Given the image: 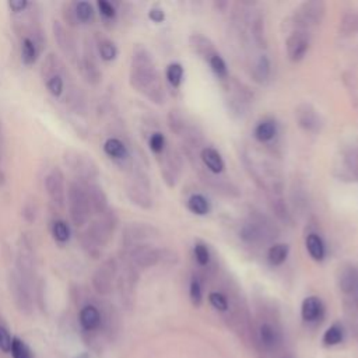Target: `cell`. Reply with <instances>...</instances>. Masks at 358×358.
Wrapping results in <instances>:
<instances>
[{"label": "cell", "instance_id": "cell-1", "mask_svg": "<svg viewBox=\"0 0 358 358\" xmlns=\"http://www.w3.org/2000/svg\"><path fill=\"white\" fill-rule=\"evenodd\" d=\"M130 84L138 93H143L147 98H150L153 102L164 101L163 86L160 83L154 60L150 52L140 45L133 49Z\"/></svg>", "mask_w": 358, "mask_h": 358}, {"label": "cell", "instance_id": "cell-2", "mask_svg": "<svg viewBox=\"0 0 358 358\" xmlns=\"http://www.w3.org/2000/svg\"><path fill=\"white\" fill-rule=\"evenodd\" d=\"M116 224H118V219L115 216V213L109 208L104 216L93 222L89 226V229L82 234V238H80L82 247L90 258L97 259L101 255V251L109 242L116 229Z\"/></svg>", "mask_w": 358, "mask_h": 358}, {"label": "cell", "instance_id": "cell-3", "mask_svg": "<svg viewBox=\"0 0 358 358\" xmlns=\"http://www.w3.org/2000/svg\"><path fill=\"white\" fill-rule=\"evenodd\" d=\"M66 200H67L69 216L71 223L79 229L84 227L90 222L93 214L84 184L83 182L69 184V188L66 192Z\"/></svg>", "mask_w": 358, "mask_h": 358}, {"label": "cell", "instance_id": "cell-4", "mask_svg": "<svg viewBox=\"0 0 358 358\" xmlns=\"http://www.w3.org/2000/svg\"><path fill=\"white\" fill-rule=\"evenodd\" d=\"M63 161L73 172L80 182H96L100 175L98 165L86 153L78 150H66L63 153Z\"/></svg>", "mask_w": 358, "mask_h": 358}, {"label": "cell", "instance_id": "cell-5", "mask_svg": "<svg viewBox=\"0 0 358 358\" xmlns=\"http://www.w3.org/2000/svg\"><path fill=\"white\" fill-rule=\"evenodd\" d=\"M37 267V253L33 240L27 234H21L17 242V258H16V271L24 277L27 281L34 284Z\"/></svg>", "mask_w": 358, "mask_h": 358}, {"label": "cell", "instance_id": "cell-6", "mask_svg": "<svg viewBox=\"0 0 358 358\" xmlns=\"http://www.w3.org/2000/svg\"><path fill=\"white\" fill-rule=\"evenodd\" d=\"M9 287L17 308L23 314H30L33 311V296H31L33 283L27 281L16 270H13L9 278Z\"/></svg>", "mask_w": 358, "mask_h": 358}, {"label": "cell", "instance_id": "cell-7", "mask_svg": "<svg viewBox=\"0 0 358 358\" xmlns=\"http://www.w3.org/2000/svg\"><path fill=\"white\" fill-rule=\"evenodd\" d=\"M116 273H118L116 260L114 258L105 259L93 274L91 281H93L94 290L101 296L109 294L112 290V284L116 277Z\"/></svg>", "mask_w": 358, "mask_h": 358}, {"label": "cell", "instance_id": "cell-8", "mask_svg": "<svg viewBox=\"0 0 358 358\" xmlns=\"http://www.w3.org/2000/svg\"><path fill=\"white\" fill-rule=\"evenodd\" d=\"M45 189L51 202L57 208H64L66 206V182L64 174L60 168H53L45 177Z\"/></svg>", "mask_w": 358, "mask_h": 358}, {"label": "cell", "instance_id": "cell-9", "mask_svg": "<svg viewBox=\"0 0 358 358\" xmlns=\"http://www.w3.org/2000/svg\"><path fill=\"white\" fill-rule=\"evenodd\" d=\"M52 31H53V37H55V41L60 49V52L73 63H78L79 62V55H78V46H76V41L73 38V35H71L66 27L55 20L53 24H52Z\"/></svg>", "mask_w": 358, "mask_h": 358}, {"label": "cell", "instance_id": "cell-10", "mask_svg": "<svg viewBox=\"0 0 358 358\" xmlns=\"http://www.w3.org/2000/svg\"><path fill=\"white\" fill-rule=\"evenodd\" d=\"M154 234H156V230L149 224L132 223L123 231V237H122L123 248L129 251L134 247L145 245V241L154 237Z\"/></svg>", "mask_w": 358, "mask_h": 358}, {"label": "cell", "instance_id": "cell-11", "mask_svg": "<svg viewBox=\"0 0 358 358\" xmlns=\"http://www.w3.org/2000/svg\"><path fill=\"white\" fill-rule=\"evenodd\" d=\"M78 67L80 70L82 78L90 84V86H98L102 79V73L98 67V63L94 56V51L89 44L84 48V53L82 57H79Z\"/></svg>", "mask_w": 358, "mask_h": 358}, {"label": "cell", "instance_id": "cell-12", "mask_svg": "<svg viewBox=\"0 0 358 358\" xmlns=\"http://www.w3.org/2000/svg\"><path fill=\"white\" fill-rule=\"evenodd\" d=\"M83 184H84L86 192L89 195V200H90L93 213L97 214L98 217L104 216V214L109 210L108 197H107L104 189L98 184H96V182H83Z\"/></svg>", "mask_w": 358, "mask_h": 358}, {"label": "cell", "instance_id": "cell-13", "mask_svg": "<svg viewBox=\"0 0 358 358\" xmlns=\"http://www.w3.org/2000/svg\"><path fill=\"white\" fill-rule=\"evenodd\" d=\"M310 49V39L305 33H293L287 39V55L292 62L297 63L303 60Z\"/></svg>", "mask_w": 358, "mask_h": 358}, {"label": "cell", "instance_id": "cell-14", "mask_svg": "<svg viewBox=\"0 0 358 358\" xmlns=\"http://www.w3.org/2000/svg\"><path fill=\"white\" fill-rule=\"evenodd\" d=\"M323 15H325L323 3H321V2H310V3H305L301 8V10L298 13V19L305 26H312V24H318L322 20Z\"/></svg>", "mask_w": 358, "mask_h": 358}, {"label": "cell", "instance_id": "cell-15", "mask_svg": "<svg viewBox=\"0 0 358 358\" xmlns=\"http://www.w3.org/2000/svg\"><path fill=\"white\" fill-rule=\"evenodd\" d=\"M323 304L318 297H308L303 301L301 316L305 322H316L323 316Z\"/></svg>", "mask_w": 358, "mask_h": 358}, {"label": "cell", "instance_id": "cell-16", "mask_svg": "<svg viewBox=\"0 0 358 358\" xmlns=\"http://www.w3.org/2000/svg\"><path fill=\"white\" fill-rule=\"evenodd\" d=\"M79 319H80V325L84 330L93 332V330L98 329L101 325V312L94 305H86L80 311Z\"/></svg>", "mask_w": 358, "mask_h": 358}, {"label": "cell", "instance_id": "cell-17", "mask_svg": "<svg viewBox=\"0 0 358 358\" xmlns=\"http://www.w3.org/2000/svg\"><path fill=\"white\" fill-rule=\"evenodd\" d=\"M259 337L263 347L269 351H276L281 344V336L270 323H263L259 329Z\"/></svg>", "mask_w": 358, "mask_h": 358}, {"label": "cell", "instance_id": "cell-18", "mask_svg": "<svg viewBox=\"0 0 358 358\" xmlns=\"http://www.w3.org/2000/svg\"><path fill=\"white\" fill-rule=\"evenodd\" d=\"M200 157H202V161L207 167L208 171H211L213 174L223 172L226 164H224V160L222 159V156L217 150H214L211 147H206V149H203Z\"/></svg>", "mask_w": 358, "mask_h": 358}, {"label": "cell", "instance_id": "cell-19", "mask_svg": "<svg viewBox=\"0 0 358 358\" xmlns=\"http://www.w3.org/2000/svg\"><path fill=\"white\" fill-rule=\"evenodd\" d=\"M104 153L109 159L116 161H122L129 157V152H127V147L125 146V143L116 137H109L108 140H105Z\"/></svg>", "mask_w": 358, "mask_h": 358}, {"label": "cell", "instance_id": "cell-20", "mask_svg": "<svg viewBox=\"0 0 358 358\" xmlns=\"http://www.w3.org/2000/svg\"><path fill=\"white\" fill-rule=\"evenodd\" d=\"M66 104L69 108L78 115H86L87 114V101L83 94V91L78 87H73L69 90L67 97H66Z\"/></svg>", "mask_w": 358, "mask_h": 358}, {"label": "cell", "instance_id": "cell-21", "mask_svg": "<svg viewBox=\"0 0 358 358\" xmlns=\"http://www.w3.org/2000/svg\"><path fill=\"white\" fill-rule=\"evenodd\" d=\"M41 48L38 46V44L31 38V37H26L21 42V60L26 66H33L39 56Z\"/></svg>", "mask_w": 358, "mask_h": 358}, {"label": "cell", "instance_id": "cell-22", "mask_svg": "<svg viewBox=\"0 0 358 358\" xmlns=\"http://www.w3.org/2000/svg\"><path fill=\"white\" fill-rule=\"evenodd\" d=\"M307 251L310 252L311 258L316 262H322L326 256V248L323 244V240L318 234H310L305 240Z\"/></svg>", "mask_w": 358, "mask_h": 358}, {"label": "cell", "instance_id": "cell-23", "mask_svg": "<svg viewBox=\"0 0 358 358\" xmlns=\"http://www.w3.org/2000/svg\"><path fill=\"white\" fill-rule=\"evenodd\" d=\"M277 133V126H276V122L271 120V119H266V120H262L260 123H258V126L255 127V138L260 143H266V141H270Z\"/></svg>", "mask_w": 358, "mask_h": 358}, {"label": "cell", "instance_id": "cell-24", "mask_svg": "<svg viewBox=\"0 0 358 358\" xmlns=\"http://www.w3.org/2000/svg\"><path fill=\"white\" fill-rule=\"evenodd\" d=\"M97 49H98V55L104 62H112L116 59L118 56V48L116 45L104 37H98L97 38Z\"/></svg>", "mask_w": 358, "mask_h": 358}, {"label": "cell", "instance_id": "cell-25", "mask_svg": "<svg viewBox=\"0 0 358 358\" xmlns=\"http://www.w3.org/2000/svg\"><path fill=\"white\" fill-rule=\"evenodd\" d=\"M290 248L285 244H276L267 252V259L271 266H280L289 258Z\"/></svg>", "mask_w": 358, "mask_h": 358}, {"label": "cell", "instance_id": "cell-26", "mask_svg": "<svg viewBox=\"0 0 358 358\" xmlns=\"http://www.w3.org/2000/svg\"><path fill=\"white\" fill-rule=\"evenodd\" d=\"M343 340H344V329H343V326L339 325V323H334V325H332L330 328H328L326 332L323 333V337H322V343H323V346H326V347L337 346V344H340Z\"/></svg>", "mask_w": 358, "mask_h": 358}, {"label": "cell", "instance_id": "cell-27", "mask_svg": "<svg viewBox=\"0 0 358 358\" xmlns=\"http://www.w3.org/2000/svg\"><path fill=\"white\" fill-rule=\"evenodd\" d=\"M51 234H52L53 240L57 244L63 245V244L69 242L71 233H70V227H69V224L66 222H63V220H53L52 224H51Z\"/></svg>", "mask_w": 358, "mask_h": 358}, {"label": "cell", "instance_id": "cell-28", "mask_svg": "<svg viewBox=\"0 0 358 358\" xmlns=\"http://www.w3.org/2000/svg\"><path fill=\"white\" fill-rule=\"evenodd\" d=\"M188 208L196 214V216H206L210 213V203L208 200L202 195H193L188 200Z\"/></svg>", "mask_w": 358, "mask_h": 358}, {"label": "cell", "instance_id": "cell-29", "mask_svg": "<svg viewBox=\"0 0 358 358\" xmlns=\"http://www.w3.org/2000/svg\"><path fill=\"white\" fill-rule=\"evenodd\" d=\"M303 108H304V109H300V111L297 112L300 126H303V127L307 129V130H314L315 127H318V123H319L318 116H316L315 111H312L310 107L304 105Z\"/></svg>", "mask_w": 358, "mask_h": 358}, {"label": "cell", "instance_id": "cell-30", "mask_svg": "<svg viewBox=\"0 0 358 358\" xmlns=\"http://www.w3.org/2000/svg\"><path fill=\"white\" fill-rule=\"evenodd\" d=\"M75 13L78 17V21L80 23H91L94 20V8L89 2H76L75 3Z\"/></svg>", "mask_w": 358, "mask_h": 358}, {"label": "cell", "instance_id": "cell-31", "mask_svg": "<svg viewBox=\"0 0 358 358\" xmlns=\"http://www.w3.org/2000/svg\"><path fill=\"white\" fill-rule=\"evenodd\" d=\"M208 63H210V67L213 70V73L216 75L219 79H226L229 76L227 64H226L224 59L219 53H213L208 57Z\"/></svg>", "mask_w": 358, "mask_h": 358}, {"label": "cell", "instance_id": "cell-32", "mask_svg": "<svg viewBox=\"0 0 358 358\" xmlns=\"http://www.w3.org/2000/svg\"><path fill=\"white\" fill-rule=\"evenodd\" d=\"M167 80L168 83L174 87V89H178L181 84H182V80H184V67L182 64L179 63H171L168 67H167Z\"/></svg>", "mask_w": 358, "mask_h": 358}, {"label": "cell", "instance_id": "cell-33", "mask_svg": "<svg viewBox=\"0 0 358 358\" xmlns=\"http://www.w3.org/2000/svg\"><path fill=\"white\" fill-rule=\"evenodd\" d=\"M46 82V89L49 91L51 96L53 97H60L63 90H64V80H63V76L62 75H56V76H52L49 78Z\"/></svg>", "mask_w": 358, "mask_h": 358}, {"label": "cell", "instance_id": "cell-34", "mask_svg": "<svg viewBox=\"0 0 358 358\" xmlns=\"http://www.w3.org/2000/svg\"><path fill=\"white\" fill-rule=\"evenodd\" d=\"M12 354H13V358H33L30 347L19 337H13Z\"/></svg>", "mask_w": 358, "mask_h": 358}, {"label": "cell", "instance_id": "cell-35", "mask_svg": "<svg viewBox=\"0 0 358 358\" xmlns=\"http://www.w3.org/2000/svg\"><path fill=\"white\" fill-rule=\"evenodd\" d=\"M21 214H23V219L28 223V224H33L35 223L37 217H38V206H37V202L35 200H27L23 206V210H21Z\"/></svg>", "mask_w": 358, "mask_h": 358}, {"label": "cell", "instance_id": "cell-36", "mask_svg": "<svg viewBox=\"0 0 358 358\" xmlns=\"http://www.w3.org/2000/svg\"><path fill=\"white\" fill-rule=\"evenodd\" d=\"M165 145H167V140H165V136L160 132H156L152 134L150 140H149V146H150V150L154 153V154H161L165 149Z\"/></svg>", "mask_w": 358, "mask_h": 358}, {"label": "cell", "instance_id": "cell-37", "mask_svg": "<svg viewBox=\"0 0 358 358\" xmlns=\"http://www.w3.org/2000/svg\"><path fill=\"white\" fill-rule=\"evenodd\" d=\"M255 75L259 80H266L270 75V62L267 59V56H260L258 63H256V67H255Z\"/></svg>", "mask_w": 358, "mask_h": 358}, {"label": "cell", "instance_id": "cell-38", "mask_svg": "<svg viewBox=\"0 0 358 358\" xmlns=\"http://www.w3.org/2000/svg\"><path fill=\"white\" fill-rule=\"evenodd\" d=\"M189 297L190 301L195 307H199L203 300V293H202V285L197 278H192L190 285H189Z\"/></svg>", "mask_w": 358, "mask_h": 358}, {"label": "cell", "instance_id": "cell-39", "mask_svg": "<svg viewBox=\"0 0 358 358\" xmlns=\"http://www.w3.org/2000/svg\"><path fill=\"white\" fill-rule=\"evenodd\" d=\"M208 301L214 310L226 312L229 310V300L222 293H210Z\"/></svg>", "mask_w": 358, "mask_h": 358}, {"label": "cell", "instance_id": "cell-40", "mask_svg": "<svg viewBox=\"0 0 358 358\" xmlns=\"http://www.w3.org/2000/svg\"><path fill=\"white\" fill-rule=\"evenodd\" d=\"M241 237L247 241V242H256L258 240L262 238V233L259 230L258 226L255 224H247L242 231H241Z\"/></svg>", "mask_w": 358, "mask_h": 358}, {"label": "cell", "instance_id": "cell-41", "mask_svg": "<svg viewBox=\"0 0 358 358\" xmlns=\"http://www.w3.org/2000/svg\"><path fill=\"white\" fill-rule=\"evenodd\" d=\"M193 255L200 266H206L210 262V252L204 244H196L193 248Z\"/></svg>", "mask_w": 358, "mask_h": 358}, {"label": "cell", "instance_id": "cell-42", "mask_svg": "<svg viewBox=\"0 0 358 358\" xmlns=\"http://www.w3.org/2000/svg\"><path fill=\"white\" fill-rule=\"evenodd\" d=\"M97 6H98V10H100V13L104 19L112 20V19L116 17V9L111 2H108V0H98Z\"/></svg>", "mask_w": 358, "mask_h": 358}, {"label": "cell", "instance_id": "cell-43", "mask_svg": "<svg viewBox=\"0 0 358 358\" xmlns=\"http://www.w3.org/2000/svg\"><path fill=\"white\" fill-rule=\"evenodd\" d=\"M12 343H13V339L9 333V330L0 323V350L8 352V351H12Z\"/></svg>", "mask_w": 358, "mask_h": 358}, {"label": "cell", "instance_id": "cell-44", "mask_svg": "<svg viewBox=\"0 0 358 358\" xmlns=\"http://www.w3.org/2000/svg\"><path fill=\"white\" fill-rule=\"evenodd\" d=\"M63 19L67 23V26H70V27H76L79 24L76 13H75V3L63 6Z\"/></svg>", "mask_w": 358, "mask_h": 358}, {"label": "cell", "instance_id": "cell-45", "mask_svg": "<svg viewBox=\"0 0 358 358\" xmlns=\"http://www.w3.org/2000/svg\"><path fill=\"white\" fill-rule=\"evenodd\" d=\"M347 159V171L354 177L358 178V152L354 150L346 156Z\"/></svg>", "mask_w": 358, "mask_h": 358}, {"label": "cell", "instance_id": "cell-46", "mask_svg": "<svg viewBox=\"0 0 358 358\" xmlns=\"http://www.w3.org/2000/svg\"><path fill=\"white\" fill-rule=\"evenodd\" d=\"M28 6H30V3L27 2V0H13V2H9V8L15 13L26 12L28 9Z\"/></svg>", "mask_w": 358, "mask_h": 358}, {"label": "cell", "instance_id": "cell-47", "mask_svg": "<svg viewBox=\"0 0 358 358\" xmlns=\"http://www.w3.org/2000/svg\"><path fill=\"white\" fill-rule=\"evenodd\" d=\"M149 17L152 21L154 23H163L165 20V13L163 9L160 8H153L150 12H149Z\"/></svg>", "mask_w": 358, "mask_h": 358}, {"label": "cell", "instance_id": "cell-48", "mask_svg": "<svg viewBox=\"0 0 358 358\" xmlns=\"http://www.w3.org/2000/svg\"><path fill=\"white\" fill-rule=\"evenodd\" d=\"M5 132H3V126H2V120H0V163L3 160V154H5Z\"/></svg>", "mask_w": 358, "mask_h": 358}, {"label": "cell", "instance_id": "cell-49", "mask_svg": "<svg viewBox=\"0 0 358 358\" xmlns=\"http://www.w3.org/2000/svg\"><path fill=\"white\" fill-rule=\"evenodd\" d=\"M75 358H90L87 354H80V355H78V357H75Z\"/></svg>", "mask_w": 358, "mask_h": 358}]
</instances>
